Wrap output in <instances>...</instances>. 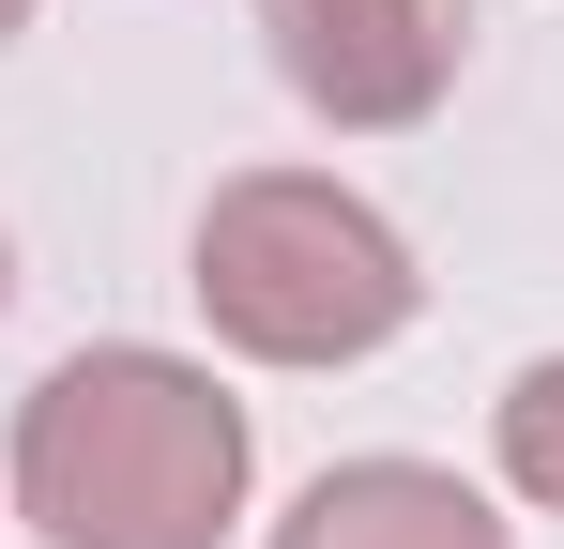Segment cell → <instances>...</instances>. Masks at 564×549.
Listing matches in <instances>:
<instances>
[{"instance_id":"6da1fadb","label":"cell","mask_w":564,"mask_h":549,"mask_svg":"<svg viewBox=\"0 0 564 549\" xmlns=\"http://www.w3.org/2000/svg\"><path fill=\"white\" fill-rule=\"evenodd\" d=\"M15 504L46 549H214L245 519V397L184 352H77L15 412Z\"/></svg>"},{"instance_id":"5b68a950","label":"cell","mask_w":564,"mask_h":549,"mask_svg":"<svg viewBox=\"0 0 564 549\" xmlns=\"http://www.w3.org/2000/svg\"><path fill=\"white\" fill-rule=\"evenodd\" d=\"M503 473H519L534 504H564V352L503 381Z\"/></svg>"},{"instance_id":"7a4b0ae2","label":"cell","mask_w":564,"mask_h":549,"mask_svg":"<svg viewBox=\"0 0 564 549\" xmlns=\"http://www.w3.org/2000/svg\"><path fill=\"white\" fill-rule=\"evenodd\" d=\"M412 290H427L412 245L336 169H245V183H214V214H198V305H214L229 352H260V366L381 352L412 321Z\"/></svg>"},{"instance_id":"8992f818","label":"cell","mask_w":564,"mask_h":549,"mask_svg":"<svg viewBox=\"0 0 564 549\" xmlns=\"http://www.w3.org/2000/svg\"><path fill=\"white\" fill-rule=\"evenodd\" d=\"M15 31H31V0H0V46H15Z\"/></svg>"},{"instance_id":"3957f363","label":"cell","mask_w":564,"mask_h":549,"mask_svg":"<svg viewBox=\"0 0 564 549\" xmlns=\"http://www.w3.org/2000/svg\"><path fill=\"white\" fill-rule=\"evenodd\" d=\"M260 31H275V77L351 138L427 122L473 62V0H260Z\"/></svg>"},{"instance_id":"52a82bcc","label":"cell","mask_w":564,"mask_h":549,"mask_svg":"<svg viewBox=\"0 0 564 549\" xmlns=\"http://www.w3.org/2000/svg\"><path fill=\"white\" fill-rule=\"evenodd\" d=\"M0 290H15V260H0Z\"/></svg>"},{"instance_id":"277c9868","label":"cell","mask_w":564,"mask_h":549,"mask_svg":"<svg viewBox=\"0 0 564 549\" xmlns=\"http://www.w3.org/2000/svg\"><path fill=\"white\" fill-rule=\"evenodd\" d=\"M275 549H519V535L427 458H351V473H321L275 519Z\"/></svg>"}]
</instances>
